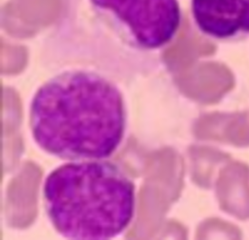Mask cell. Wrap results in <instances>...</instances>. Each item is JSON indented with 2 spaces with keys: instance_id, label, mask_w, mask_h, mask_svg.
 I'll list each match as a JSON object with an SVG mask.
<instances>
[{
  "instance_id": "obj_3",
  "label": "cell",
  "mask_w": 249,
  "mask_h": 240,
  "mask_svg": "<svg viewBox=\"0 0 249 240\" xmlns=\"http://www.w3.org/2000/svg\"><path fill=\"white\" fill-rule=\"evenodd\" d=\"M93 10L111 23L131 45L157 50L168 45L181 24L178 0H90Z\"/></svg>"
},
{
  "instance_id": "obj_4",
  "label": "cell",
  "mask_w": 249,
  "mask_h": 240,
  "mask_svg": "<svg viewBox=\"0 0 249 240\" xmlns=\"http://www.w3.org/2000/svg\"><path fill=\"white\" fill-rule=\"evenodd\" d=\"M193 23L206 37L238 42L249 37V0H192Z\"/></svg>"
},
{
  "instance_id": "obj_2",
  "label": "cell",
  "mask_w": 249,
  "mask_h": 240,
  "mask_svg": "<svg viewBox=\"0 0 249 240\" xmlns=\"http://www.w3.org/2000/svg\"><path fill=\"white\" fill-rule=\"evenodd\" d=\"M46 212L57 232L70 240H111L131 223L135 185L118 166L73 161L49 174L43 186Z\"/></svg>"
},
{
  "instance_id": "obj_1",
  "label": "cell",
  "mask_w": 249,
  "mask_h": 240,
  "mask_svg": "<svg viewBox=\"0 0 249 240\" xmlns=\"http://www.w3.org/2000/svg\"><path fill=\"white\" fill-rule=\"evenodd\" d=\"M30 127L36 144L51 155L70 161L106 159L124 137V95L99 73L64 71L36 92Z\"/></svg>"
}]
</instances>
